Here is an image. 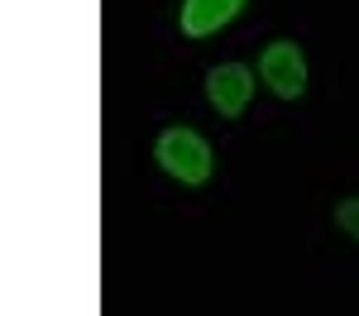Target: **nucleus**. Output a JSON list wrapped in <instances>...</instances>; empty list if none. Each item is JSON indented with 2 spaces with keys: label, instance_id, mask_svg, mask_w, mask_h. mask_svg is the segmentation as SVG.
I'll list each match as a JSON object with an SVG mask.
<instances>
[{
  "label": "nucleus",
  "instance_id": "1",
  "mask_svg": "<svg viewBox=\"0 0 359 316\" xmlns=\"http://www.w3.org/2000/svg\"><path fill=\"white\" fill-rule=\"evenodd\" d=\"M154 158H158V168L168 177H177V182H187V187H201L206 177H211V144L201 139L196 130H163L158 144H154Z\"/></svg>",
  "mask_w": 359,
  "mask_h": 316
},
{
  "label": "nucleus",
  "instance_id": "2",
  "mask_svg": "<svg viewBox=\"0 0 359 316\" xmlns=\"http://www.w3.org/2000/svg\"><path fill=\"white\" fill-rule=\"evenodd\" d=\"M259 77L269 82L273 96L297 101V96L306 91V57H302V48H297L292 39H273V43L264 48V57H259Z\"/></svg>",
  "mask_w": 359,
  "mask_h": 316
},
{
  "label": "nucleus",
  "instance_id": "3",
  "mask_svg": "<svg viewBox=\"0 0 359 316\" xmlns=\"http://www.w3.org/2000/svg\"><path fill=\"white\" fill-rule=\"evenodd\" d=\"M249 96H254V72H249L245 62H221V67L206 72V101H211L225 120L245 115Z\"/></svg>",
  "mask_w": 359,
  "mask_h": 316
},
{
  "label": "nucleus",
  "instance_id": "4",
  "mask_svg": "<svg viewBox=\"0 0 359 316\" xmlns=\"http://www.w3.org/2000/svg\"><path fill=\"white\" fill-rule=\"evenodd\" d=\"M240 10H245V0H182V34L187 39H211Z\"/></svg>",
  "mask_w": 359,
  "mask_h": 316
},
{
  "label": "nucleus",
  "instance_id": "5",
  "mask_svg": "<svg viewBox=\"0 0 359 316\" xmlns=\"http://www.w3.org/2000/svg\"><path fill=\"white\" fill-rule=\"evenodd\" d=\"M335 226L345 230L350 240H359V197H350V201H340V206H335Z\"/></svg>",
  "mask_w": 359,
  "mask_h": 316
}]
</instances>
